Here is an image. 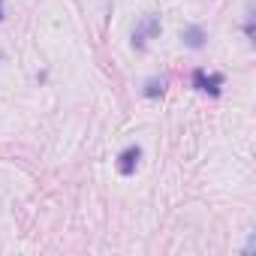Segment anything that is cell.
Returning a JSON list of instances; mask_svg holds the SVG:
<instances>
[{
    "label": "cell",
    "instance_id": "1",
    "mask_svg": "<svg viewBox=\"0 0 256 256\" xmlns=\"http://www.w3.org/2000/svg\"><path fill=\"white\" fill-rule=\"evenodd\" d=\"M223 76L220 72H208V70H193V88L196 90H202V94H208V96H220V90H223Z\"/></svg>",
    "mask_w": 256,
    "mask_h": 256
},
{
    "label": "cell",
    "instance_id": "2",
    "mask_svg": "<svg viewBox=\"0 0 256 256\" xmlns=\"http://www.w3.org/2000/svg\"><path fill=\"white\" fill-rule=\"evenodd\" d=\"M160 34V18L157 16H145L136 28H133V48H145L151 36Z\"/></svg>",
    "mask_w": 256,
    "mask_h": 256
},
{
    "label": "cell",
    "instance_id": "3",
    "mask_svg": "<svg viewBox=\"0 0 256 256\" xmlns=\"http://www.w3.org/2000/svg\"><path fill=\"white\" fill-rule=\"evenodd\" d=\"M139 160H142V148H139V145L124 148V151L118 154V172H120V175H133L136 166H139Z\"/></svg>",
    "mask_w": 256,
    "mask_h": 256
},
{
    "label": "cell",
    "instance_id": "4",
    "mask_svg": "<svg viewBox=\"0 0 256 256\" xmlns=\"http://www.w3.org/2000/svg\"><path fill=\"white\" fill-rule=\"evenodd\" d=\"M181 40H184L187 48H202L205 40H208V34H205L199 24H193V28H184V30H181Z\"/></svg>",
    "mask_w": 256,
    "mask_h": 256
},
{
    "label": "cell",
    "instance_id": "5",
    "mask_svg": "<svg viewBox=\"0 0 256 256\" xmlns=\"http://www.w3.org/2000/svg\"><path fill=\"white\" fill-rule=\"evenodd\" d=\"M163 90H166V78H163V76H160V78H157V76H154V78H148V82H145V88H142V94H145V96H151V100H154V96H163Z\"/></svg>",
    "mask_w": 256,
    "mask_h": 256
},
{
    "label": "cell",
    "instance_id": "6",
    "mask_svg": "<svg viewBox=\"0 0 256 256\" xmlns=\"http://www.w3.org/2000/svg\"><path fill=\"white\" fill-rule=\"evenodd\" d=\"M244 34H247V42H253V10H247V18H244Z\"/></svg>",
    "mask_w": 256,
    "mask_h": 256
},
{
    "label": "cell",
    "instance_id": "7",
    "mask_svg": "<svg viewBox=\"0 0 256 256\" xmlns=\"http://www.w3.org/2000/svg\"><path fill=\"white\" fill-rule=\"evenodd\" d=\"M0 22H4V0H0Z\"/></svg>",
    "mask_w": 256,
    "mask_h": 256
}]
</instances>
